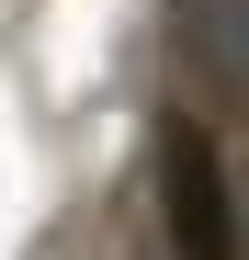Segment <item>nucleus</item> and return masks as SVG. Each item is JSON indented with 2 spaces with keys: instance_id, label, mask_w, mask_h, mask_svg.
<instances>
[{
  "instance_id": "1",
  "label": "nucleus",
  "mask_w": 249,
  "mask_h": 260,
  "mask_svg": "<svg viewBox=\"0 0 249 260\" xmlns=\"http://www.w3.org/2000/svg\"><path fill=\"white\" fill-rule=\"evenodd\" d=\"M159 238H170V260H249L227 147L193 113H159Z\"/></svg>"
},
{
  "instance_id": "2",
  "label": "nucleus",
  "mask_w": 249,
  "mask_h": 260,
  "mask_svg": "<svg viewBox=\"0 0 249 260\" xmlns=\"http://www.w3.org/2000/svg\"><path fill=\"white\" fill-rule=\"evenodd\" d=\"M170 46L227 113H249V0H170Z\"/></svg>"
}]
</instances>
